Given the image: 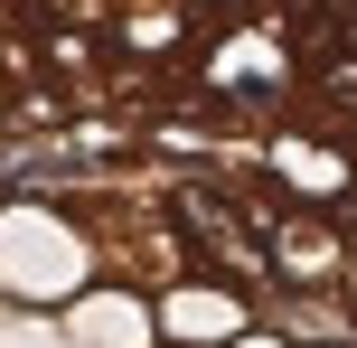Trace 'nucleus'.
Masks as SVG:
<instances>
[{"label":"nucleus","mask_w":357,"mask_h":348,"mask_svg":"<svg viewBox=\"0 0 357 348\" xmlns=\"http://www.w3.org/2000/svg\"><path fill=\"white\" fill-rule=\"evenodd\" d=\"M38 123L56 132V94H38V85H19V94H10V142H29Z\"/></svg>","instance_id":"nucleus-1"},{"label":"nucleus","mask_w":357,"mask_h":348,"mask_svg":"<svg viewBox=\"0 0 357 348\" xmlns=\"http://www.w3.org/2000/svg\"><path fill=\"white\" fill-rule=\"evenodd\" d=\"M245 348H264V339H245Z\"/></svg>","instance_id":"nucleus-2"}]
</instances>
